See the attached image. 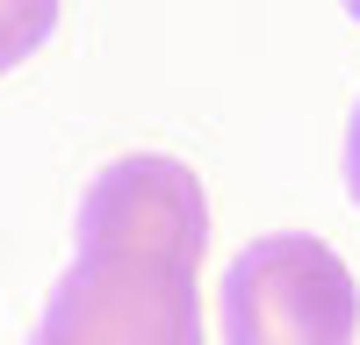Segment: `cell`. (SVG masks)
<instances>
[{"label":"cell","instance_id":"obj_5","mask_svg":"<svg viewBox=\"0 0 360 345\" xmlns=\"http://www.w3.org/2000/svg\"><path fill=\"white\" fill-rule=\"evenodd\" d=\"M346 15H353V22H360V0H346Z\"/></svg>","mask_w":360,"mask_h":345},{"label":"cell","instance_id":"obj_3","mask_svg":"<svg viewBox=\"0 0 360 345\" xmlns=\"http://www.w3.org/2000/svg\"><path fill=\"white\" fill-rule=\"evenodd\" d=\"M58 29V0H0V72L37 58Z\"/></svg>","mask_w":360,"mask_h":345},{"label":"cell","instance_id":"obj_2","mask_svg":"<svg viewBox=\"0 0 360 345\" xmlns=\"http://www.w3.org/2000/svg\"><path fill=\"white\" fill-rule=\"evenodd\" d=\"M353 338H360V288L324 238L274 230L224 266V345H353Z\"/></svg>","mask_w":360,"mask_h":345},{"label":"cell","instance_id":"obj_4","mask_svg":"<svg viewBox=\"0 0 360 345\" xmlns=\"http://www.w3.org/2000/svg\"><path fill=\"white\" fill-rule=\"evenodd\" d=\"M346 180H353V201H360V108H353V130H346Z\"/></svg>","mask_w":360,"mask_h":345},{"label":"cell","instance_id":"obj_1","mask_svg":"<svg viewBox=\"0 0 360 345\" xmlns=\"http://www.w3.org/2000/svg\"><path fill=\"white\" fill-rule=\"evenodd\" d=\"M29 345H202V259L152 245H79Z\"/></svg>","mask_w":360,"mask_h":345}]
</instances>
